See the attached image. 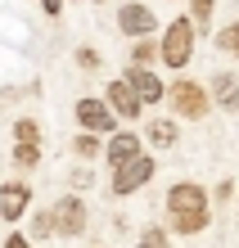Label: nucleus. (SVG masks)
Listing matches in <instances>:
<instances>
[{
  "instance_id": "393cba45",
  "label": "nucleus",
  "mask_w": 239,
  "mask_h": 248,
  "mask_svg": "<svg viewBox=\"0 0 239 248\" xmlns=\"http://www.w3.org/2000/svg\"><path fill=\"white\" fill-rule=\"evenodd\" d=\"M144 244H158V248H162V244H167V235H162V230H144Z\"/></svg>"
},
{
  "instance_id": "6ab92c4d",
  "label": "nucleus",
  "mask_w": 239,
  "mask_h": 248,
  "mask_svg": "<svg viewBox=\"0 0 239 248\" xmlns=\"http://www.w3.org/2000/svg\"><path fill=\"white\" fill-rule=\"evenodd\" d=\"M212 9H217V0H190V14H194L190 23H207V18H212Z\"/></svg>"
},
{
  "instance_id": "aec40b11",
  "label": "nucleus",
  "mask_w": 239,
  "mask_h": 248,
  "mask_svg": "<svg viewBox=\"0 0 239 248\" xmlns=\"http://www.w3.org/2000/svg\"><path fill=\"white\" fill-rule=\"evenodd\" d=\"M32 235H36V239H50V235H54V226H50V208L32 217Z\"/></svg>"
},
{
  "instance_id": "4be33fe9",
  "label": "nucleus",
  "mask_w": 239,
  "mask_h": 248,
  "mask_svg": "<svg viewBox=\"0 0 239 248\" xmlns=\"http://www.w3.org/2000/svg\"><path fill=\"white\" fill-rule=\"evenodd\" d=\"M77 63H81V68H95L99 54H95V50H77Z\"/></svg>"
},
{
  "instance_id": "412c9836",
  "label": "nucleus",
  "mask_w": 239,
  "mask_h": 248,
  "mask_svg": "<svg viewBox=\"0 0 239 248\" xmlns=\"http://www.w3.org/2000/svg\"><path fill=\"white\" fill-rule=\"evenodd\" d=\"M131 59H136V63H149V59H154V41H140V46H136V54H131Z\"/></svg>"
},
{
  "instance_id": "7ed1b4c3",
  "label": "nucleus",
  "mask_w": 239,
  "mask_h": 248,
  "mask_svg": "<svg viewBox=\"0 0 239 248\" xmlns=\"http://www.w3.org/2000/svg\"><path fill=\"white\" fill-rule=\"evenodd\" d=\"M50 226H54V235H64V239H77L81 230H86V203L77 194H64L50 208Z\"/></svg>"
},
{
  "instance_id": "4468645a",
  "label": "nucleus",
  "mask_w": 239,
  "mask_h": 248,
  "mask_svg": "<svg viewBox=\"0 0 239 248\" xmlns=\"http://www.w3.org/2000/svg\"><path fill=\"white\" fill-rule=\"evenodd\" d=\"M41 144V122L36 118H18V122H14V144Z\"/></svg>"
},
{
  "instance_id": "0eeeda50",
  "label": "nucleus",
  "mask_w": 239,
  "mask_h": 248,
  "mask_svg": "<svg viewBox=\"0 0 239 248\" xmlns=\"http://www.w3.org/2000/svg\"><path fill=\"white\" fill-rule=\"evenodd\" d=\"M77 122L81 131H95V136H113V108L104 104V99H77Z\"/></svg>"
},
{
  "instance_id": "1a4fd4ad",
  "label": "nucleus",
  "mask_w": 239,
  "mask_h": 248,
  "mask_svg": "<svg viewBox=\"0 0 239 248\" xmlns=\"http://www.w3.org/2000/svg\"><path fill=\"white\" fill-rule=\"evenodd\" d=\"M127 86L136 91V99H140V104H158V99H162V91H167V86L154 77V68H144V63H131Z\"/></svg>"
},
{
  "instance_id": "ddd939ff",
  "label": "nucleus",
  "mask_w": 239,
  "mask_h": 248,
  "mask_svg": "<svg viewBox=\"0 0 239 248\" xmlns=\"http://www.w3.org/2000/svg\"><path fill=\"white\" fill-rule=\"evenodd\" d=\"M149 144H154V149L176 144V122L172 118H154V122H149Z\"/></svg>"
},
{
  "instance_id": "20e7f679",
  "label": "nucleus",
  "mask_w": 239,
  "mask_h": 248,
  "mask_svg": "<svg viewBox=\"0 0 239 248\" xmlns=\"http://www.w3.org/2000/svg\"><path fill=\"white\" fill-rule=\"evenodd\" d=\"M167 212H172V217H207V194H203V185H194V181L172 185V189H167Z\"/></svg>"
},
{
  "instance_id": "39448f33",
  "label": "nucleus",
  "mask_w": 239,
  "mask_h": 248,
  "mask_svg": "<svg viewBox=\"0 0 239 248\" xmlns=\"http://www.w3.org/2000/svg\"><path fill=\"white\" fill-rule=\"evenodd\" d=\"M149 176H154V158H149V154H136L131 163L113 167V194H136L140 185H149Z\"/></svg>"
},
{
  "instance_id": "dca6fc26",
  "label": "nucleus",
  "mask_w": 239,
  "mask_h": 248,
  "mask_svg": "<svg viewBox=\"0 0 239 248\" xmlns=\"http://www.w3.org/2000/svg\"><path fill=\"white\" fill-rule=\"evenodd\" d=\"M14 163H18V167H36L41 163V144H14Z\"/></svg>"
},
{
  "instance_id": "a211bd4d",
  "label": "nucleus",
  "mask_w": 239,
  "mask_h": 248,
  "mask_svg": "<svg viewBox=\"0 0 239 248\" xmlns=\"http://www.w3.org/2000/svg\"><path fill=\"white\" fill-rule=\"evenodd\" d=\"M217 46L226 50V54H235V59H239V23H230V27H221V32H217Z\"/></svg>"
},
{
  "instance_id": "5701e85b",
  "label": "nucleus",
  "mask_w": 239,
  "mask_h": 248,
  "mask_svg": "<svg viewBox=\"0 0 239 248\" xmlns=\"http://www.w3.org/2000/svg\"><path fill=\"white\" fill-rule=\"evenodd\" d=\"M41 9H46L50 18H59V14H64V0H41Z\"/></svg>"
},
{
  "instance_id": "b1692460",
  "label": "nucleus",
  "mask_w": 239,
  "mask_h": 248,
  "mask_svg": "<svg viewBox=\"0 0 239 248\" xmlns=\"http://www.w3.org/2000/svg\"><path fill=\"white\" fill-rule=\"evenodd\" d=\"M5 248H32V239H27V235H9Z\"/></svg>"
},
{
  "instance_id": "f8f14e48",
  "label": "nucleus",
  "mask_w": 239,
  "mask_h": 248,
  "mask_svg": "<svg viewBox=\"0 0 239 248\" xmlns=\"http://www.w3.org/2000/svg\"><path fill=\"white\" fill-rule=\"evenodd\" d=\"M212 95L221 108H239V77L235 72H217L212 77Z\"/></svg>"
},
{
  "instance_id": "a878e982",
  "label": "nucleus",
  "mask_w": 239,
  "mask_h": 248,
  "mask_svg": "<svg viewBox=\"0 0 239 248\" xmlns=\"http://www.w3.org/2000/svg\"><path fill=\"white\" fill-rule=\"evenodd\" d=\"M136 248H158V244H144V239H140V244H136Z\"/></svg>"
},
{
  "instance_id": "9d476101",
  "label": "nucleus",
  "mask_w": 239,
  "mask_h": 248,
  "mask_svg": "<svg viewBox=\"0 0 239 248\" xmlns=\"http://www.w3.org/2000/svg\"><path fill=\"white\" fill-rule=\"evenodd\" d=\"M27 203H32V185H23V181L0 185V221H18L27 212Z\"/></svg>"
},
{
  "instance_id": "9b49d317",
  "label": "nucleus",
  "mask_w": 239,
  "mask_h": 248,
  "mask_svg": "<svg viewBox=\"0 0 239 248\" xmlns=\"http://www.w3.org/2000/svg\"><path fill=\"white\" fill-rule=\"evenodd\" d=\"M136 154H140V136H136V131H113L109 144H104V158H109V167L131 163Z\"/></svg>"
},
{
  "instance_id": "f3484780",
  "label": "nucleus",
  "mask_w": 239,
  "mask_h": 248,
  "mask_svg": "<svg viewBox=\"0 0 239 248\" xmlns=\"http://www.w3.org/2000/svg\"><path fill=\"white\" fill-rule=\"evenodd\" d=\"M172 230L176 235H199V230H207V217H172Z\"/></svg>"
},
{
  "instance_id": "423d86ee",
  "label": "nucleus",
  "mask_w": 239,
  "mask_h": 248,
  "mask_svg": "<svg viewBox=\"0 0 239 248\" xmlns=\"http://www.w3.org/2000/svg\"><path fill=\"white\" fill-rule=\"evenodd\" d=\"M104 104L113 108V118H127V122H136L140 113H144V104L136 99V91L127 86V77H113V81H109V95H104Z\"/></svg>"
},
{
  "instance_id": "6e6552de",
  "label": "nucleus",
  "mask_w": 239,
  "mask_h": 248,
  "mask_svg": "<svg viewBox=\"0 0 239 248\" xmlns=\"http://www.w3.org/2000/svg\"><path fill=\"white\" fill-rule=\"evenodd\" d=\"M117 27H122L127 36H149L158 27V18H154V9L149 5H140V0H127L122 9H117Z\"/></svg>"
},
{
  "instance_id": "f257e3e1",
  "label": "nucleus",
  "mask_w": 239,
  "mask_h": 248,
  "mask_svg": "<svg viewBox=\"0 0 239 248\" xmlns=\"http://www.w3.org/2000/svg\"><path fill=\"white\" fill-rule=\"evenodd\" d=\"M158 54H162V63H167V68H176V72H181V68L194 59V23H190V18L167 23V36H162Z\"/></svg>"
},
{
  "instance_id": "f03ea898",
  "label": "nucleus",
  "mask_w": 239,
  "mask_h": 248,
  "mask_svg": "<svg viewBox=\"0 0 239 248\" xmlns=\"http://www.w3.org/2000/svg\"><path fill=\"white\" fill-rule=\"evenodd\" d=\"M162 95L172 99V108L181 113V118H190V122L207 118V91H203L199 81H185V77H181V81H172V86H167Z\"/></svg>"
},
{
  "instance_id": "2eb2a0df",
  "label": "nucleus",
  "mask_w": 239,
  "mask_h": 248,
  "mask_svg": "<svg viewBox=\"0 0 239 248\" xmlns=\"http://www.w3.org/2000/svg\"><path fill=\"white\" fill-rule=\"evenodd\" d=\"M72 149H77V158H81V163H91V158L99 154V140H95V131H81V136L72 140Z\"/></svg>"
}]
</instances>
